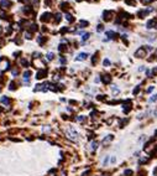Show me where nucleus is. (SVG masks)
Segmentation results:
<instances>
[{
    "mask_svg": "<svg viewBox=\"0 0 157 176\" xmlns=\"http://www.w3.org/2000/svg\"><path fill=\"white\" fill-rule=\"evenodd\" d=\"M152 90H153V87H150V88H148V89H147V92H148V93H150V92H152Z\"/></svg>",
    "mask_w": 157,
    "mask_h": 176,
    "instance_id": "4be33fe9",
    "label": "nucleus"
},
{
    "mask_svg": "<svg viewBox=\"0 0 157 176\" xmlns=\"http://www.w3.org/2000/svg\"><path fill=\"white\" fill-rule=\"evenodd\" d=\"M88 37H89V33H84L83 35V40H87Z\"/></svg>",
    "mask_w": 157,
    "mask_h": 176,
    "instance_id": "412c9836",
    "label": "nucleus"
},
{
    "mask_svg": "<svg viewBox=\"0 0 157 176\" xmlns=\"http://www.w3.org/2000/svg\"><path fill=\"white\" fill-rule=\"evenodd\" d=\"M103 29H104L103 25H98V31H103Z\"/></svg>",
    "mask_w": 157,
    "mask_h": 176,
    "instance_id": "aec40b11",
    "label": "nucleus"
},
{
    "mask_svg": "<svg viewBox=\"0 0 157 176\" xmlns=\"http://www.w3.org/2000/svg\"><path fill=\"white\" fill-rule=\"evenodd\" d=\"M156 24V20H150L147 22V27L148 29H151V27H153V25Z\"/></svg>",
    "mask_w": 157,
    "mask_h": 176,
    "instance_id": "1a4fd4ad",
    "label": "nucleus"
},
{
    "mask_svg": "<svg viewBox=\"0 0 157 176\" xmlns=\"http://www.w3.org/2000/svg\"><path fill=\"white\" fill-rule=\"evenodd\" d=\"M46 73H47V72H46V70H41V71L37 72V75H36V78H37V80H41V78H43V77L46 76Z\"/></svg>",
    "mask_w": 157,
    "mask_h": 176,
    "instance_id": "7ed1b4c3",
    "label": "nucleus"
},
{
    "mask_svg": "<svg viewBox=\"0 0 157 176\" xmlns=\"http://www.w3.org/2000/svg\"><path fill=\"white\" fill-rule=\"evenodd\" d=\"M1 5L5 8L6 5H10V3H9V1H6V0H3V1H1Z\"/></svg>",
    "mask_w": 157,
    "mask_h": 176,
    "instance_id": "ddd939ff",
    "label": "nucleus"
},
{
    "mask_svg": "<svg viewBox=\"0 0 157 176\" xmlns=\"http://www.w3.org/2000/svg\"><path fill=\"white\" fill-rule=\"evenodd\" d=\"M50 19H51V14H50V13H45V14L42 15V18H41L42 21H48Z\"/></svg>",
    "mask_w": 157,
    "mask_h": 176,
    "instance_id": "423d86ee",
    "label": "nucleus"
},
{
    "mask_svg": "<svg viewBox=\"0 0 157 176\" xmlns=\"http://www.w3.org/2000/svg\"><path fill=\"white\" fill-rule=\"evenodd\" d=\"M125 175H126V176L132 175V171H131V170H126V171H125Z\"/></svg>",
    "mask_w": 157,
    "mask_h": 176,
    "instance_id": "2eb2a0df",
    "label": "nucleus"
},
{
    "mask_svg": "<svg viewBox=\"0 0 157 176\" xmlns=\"http://www.w3.org/2000/svg\"><path fill=\"white\" fill-rule=\"evenodd\" d=\"M109 65H110L109 60H104V66H109Z\"/></svg>",
    "mask_w": 157,
    "mask_h": 176,
    "instance_id": "a211bd4d",
    "label": "nucleus"
},
{
    "mask_svg": "<svg viewBox=\"0 0 157 176\" xmlns=\"http://www.w3.org/2000/svg\"><path fill=\"white\" fill-rule=\"evenodd\" d=\"M155 100H157V94H153V97H151L150 98V102L152 103V102H155Z\"/></svg>",
    "mask_w": 157,
    "mask_h": 176,
    "instance_id": "9b49d317",
    "label": "nucleus"
},
{
    "mask_svg": "<svg viewBox=\"0 0 157 176\" xmlns=\"http://www.w3.org/2000/svg\"><path fill=\"white\" fill-rule=\"evenodd\" d=\"M110 140H113V135H109V137H108V138H105L104 139V141H103V143H106V141H110Z\"/></svg>",
    "mask_w": 157,
    "mask_h": 176,
    "instance_id": "9d476101",
    "label": "nucleus"
},
{
    "mask_svg": "<svg viewBox=\"0 0 157 176\" xmlns=\"http://www.w3.org/2000/svg\"><path fill=\"white\" fill-rule=\"evenodd\" d=\"M30 76H31V72H30V71H26V72H25V73H24V78H25V81H27V82H29Z\"/></svg>",
    "mask_w": 157,
    "mask_h": 176,
    "instance_id": "6e6552de",
    "label": "nucleus"
},
{
    "mask_svg": "<svg viewBox=\"0 0 157 176\" xmlns=\"http://www.w3.org/2000/svg\"><path fill=\"white\" fill-rule=\"evenodd\" d=\"M81 25H82V27H86L87 25H88V21H84V20H82V21H81Z\"/></svg>",
    "mask_w": 157,
    "mask_h": 176,
    "instance_id": "f8f14e48",
    "label": "nucleus"
},
{
    "mask_svg": "<svg viewBox=\"0 0 157 176\" xmlns=\"http://www.w3.org/2000/svg\"><path fill=\"white\" fill-rule=\"evenodd\" d=\"M135 56H136V57H145V56H146V48H140V50H137L136 53H135Z\"/></svg>",
    "mask_w": 157,
    "mask_h": 176,
    "instance_id": "f257e3e1",
    "label": "nucleus"
},
{
    "mask_svg": "<svg viewBox=\"0 0 157 176\" xmlns=\"http://www.w3.org/2000/svg\"><path fill=\"white\" fill-rule=\"evenodd\" d=\"M101 81L104 82V83H110L111 77H110L109 75H103V76H101Z\"/></svg>",
    "mask_w": 157,
    "mask_h": 176,
    "instance_id": "39448f33",
    "label": "nucleus"
},
{
    "mask_svg": "<svg viewBox=\"0 0 157 176\" xmlns=\"http://www.w3.org/2000/svg\"><path fill=\"white\" fill-rule=\"evenodd\" d=\"M87 57H88V53L82 52V53L78 55V57H76V60H77V61H83V60H86Z\"/></svg>",
    "mask_w": 157,
    "mask_h": 176,
    "instance_id": "20e7f679",
    "label": "nucleus"
},
{
    "mask_svg": "<svg viewBox=\"0 0 157 176\" xmlns=\"http://www.w3.org/2000/svg\"><path fill=\"white\" fill-rule=\"evenodd\" d=\"M47 58H48V60H52V58H53V53H51V52L48 53V55H47Z\"/></svg>",
    "mask_w": 157,
    "mask_h": 176,
    "instance_id": "f3484780",
    "label": "nucleus"
},
{
    "mask_svg": "<svg viewBox=\"0 0 157 176\" xmlns=\"http://www.w3.org/2000/svg\"><path fill=\"white\" fill-rule=\"evenodd\" d=\"M59 20H61V15L57 14L56 15V22H59Z\"/></svg>",
    "mask_w": 157,
    "mask_h": 176,
    "instance_id": "dca6fc26",
    "label": "nucleus"
},
{
    "mask_svg": "<svg viewBox=\"0 0 157 176\" xmlns=\"http://www.w3.org/2000/svg\"><path fill=\"white\" fill-rule=\"evenodd\" d=\"M106 36L109 38H114L115 36H116V33H115L114 31H106Z\"/></svg>",
    "mask_w": 157,
    "mask_h": 176,
    "instance_id": "0eeeda50",
    "label": "nucleus"
},
{
    "mask_svg": "<svg viewBox=\"0 0 157 176\" xmlns=\"http://www.w3.org/2000/svg\"><path fill=\"white\" fill-rule=\"evenodd\" d=\"M138 89H140V86H137L136 88H135V89H134V94H136V93L138 92Z\"/></svg>",
    "mask_w": 157,
    "mask_h": 176,
    "instance_id": "6ab92c4d",
    "label": "nucleus"
},
{
    "mask_svg": "<svg viewBox=\"0 0 157 176\" xmlns=\"http://www.w3.org/2000/svg\"><path fill=\"white\" fill-rule=\"evenodd\" d=\"M104 16H103V19L105 20V21H109L110 19H111V16H113V13L111 11H104Z\"/></svg>",
    "mask_w": 157,
    "mask_h": 176,
    "instance_id": "f03ea898",
    "label": "nucleus"
},
{
    "mask_svg": "<svg viewBox=\"0 0 157 176\" xmlns=\"http://www.w3.org/2000/svg\"><path fill=\"white\" fill-rule=\"evenodd\" d=\"M66 18H67V20H68V21H73V18H72V15L67 14V15H66Z\"/></svg>",
    "mask_w": 157,
    "mask_h": 176,
    "instance_id": "4468645a",
    "label": "nucleus"
}]
</instances>
